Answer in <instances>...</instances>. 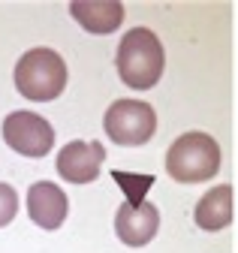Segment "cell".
I'll return each mask as SVG.
<instances>
[{
  "instance_id": "cell-6",
  "label": "cell",
  "mask_w": 238,
  "mask_h": 253,
  "mask_svg": "<svg viewBox=\"0 0 238 253\" xmlns=\"http://www.w3.org/2000/svg\"><path fill=\"white\" fill-rule=\"evenodd\" d=\"M106 163V148L100 142H70L57 154V175L70 184H91L100 178V166Z\"/></svg>"
},
{
  "instance_id": "cell-2",
  "label": "cell",
  "mask_w": 238,
  "mask_h": 253,
  "mask_svg": "<svg viewBox=\"0 0 238 253\" xmlns=\"http://www.w3.org/2000/svg\"><path fill=\"white\" fill-rule=\"evenodd\" d=\"M220 163H223L220 145L199 130L178 136L166 151V172L178 184H199L214 178L220 172Z\"/></svg>"
},
{
  "instance_id": "cell-5",
  "label": "cell",
  "mask_w": 238,
  "mask_h": 253,
  "mask_svg": "<svg viewBox=\"0 0 238 253\" xmlns=\"http://www.w3.org/2000/svg\"><path fill=\"white\" fill-rule=\"evenodd\" d=\"M3 142L21 157H45L54 145V130L37 112H12L3 121Z\"/></svg>"
},
{
  "instance_id": "cell-12",
  "label": "cell",
  "mask_w": 238,
  "mask_h": 253,
  "mask_svg": "<svg viewBox=\"0 0 238 253\" xmlns=\"http://www.w3.org/2000/svg\"><path fill=\"white\" fill-rule=\"evenodd\" d=\"M15 214H18V193H15L9 184L0 181V229L9 226Z\"/></svg>"
},
{
  "instance_id": "cell-8",
  "label": "cell",
  "mask_w": 238,
  "mask_h": 253,
  "mask_svg": "<svg viewBox=\"0 0 238 253\" xmlns=\"http://www.w3.org/2000/svg\"><path fill=\"white\" fill-rule=\"evenodd\" d=\"M67 211H70L67 193L57 184L37 181L31 190H27V214H31V220L40 229H48V232L61 229L64 220H67Z\"/></svg>"
},
{
  "instance_id": "cell-4",
  "label": "cell",
  "mask_w": 238,
  "mask_h": 253,
  "mask_svg": "<svg viewBox=\"0 0 238 253\" xmlns=\"http://www.w3.org/2000/svg\"><path fill=\"white\" fill-rule=\"evenodd\" d=\"M103 126L115 145L133 148V145H145L157 133V115L142 100H118L106 109Z\"/></svg>"
},
{
  "instance_id": "cell-10",
  "label": "cell",
  "mask_w": 238,
  "mask_h": 253,
  "mask_svg": "<svg viewBox=\"0 0 238 253\" xmlns=\"http://www.w3.org/2000/svg\"><path fill=\"white\" fill-rule=\"evenodd\" d=\"M232 217H235V190H232V184L211 187L196 202V211H193L196 226L205 229V232H220V229H226L232 223Z\"/></svg>"
},
{
  "instance_id": "cell-3",
  "label": "cell",
  "mask_w": 238,
  "mask_h": 253,
  "mask_svg": "<svg viewBox=\"0 0 238 253\" xmlns=\"http://www.w3.org/2000/svg\"><path fill=\"white\" fill-rule=\"evenodd\" d=\"M15 87L34 103H51L67 87V63L54 48H31L15 63Z\"/></svg>"
},
{
  "instance_id": "cell-9",
  "label": "cell",
  "mask_w": 238,
  "mask_h": 253,
  "mask_svg": "<svg viewBox=\"0 0 238 253\" xmlns=\"http://www.w3.org/2000/svg\"><path fill=\"white\" fill-rule=\"evenodd\" d=\"M70 15L87 34H115L124 24V3L118 0H73Z\"/></svg>"
},
{
  "instance_id": "cell-1",
  "label": "cell",
  "mask_w": 238,
  "mask_h": 253,
  "mask_svg": "<svg viewBox=\"0 0 238 253\" xmlns=\"http://www.w3.org/2000/svg\"><path fill=\"white\" fill-rule=\"evenodd\" d=\"M115 67H118V76H121V82L127 87H133V90L154 87L163 76V67H166L163 42L157 40L154 30L133 27L124 34V40L118 42Z\"/></svg>"
},
{
  "instance_id": "cell-7",
  "label": "cell",
  "mask_w": 238,
  "mask_h": 253,
  "mask_svg": "<svg viewBox=\"0 0 238 253\" xmlns=\"http://www.w3.org/2000/svg\"><path fill=\"white\" fill-rule=\"evenodd\" d=\"M157 229H160V211L154 202H142V205L124 202L115 214V235L127 247H145L148 241H154Z\"/></svg>"
},
{
  "instance_id": "cell-11",
  "label": "cell",
  "mask_w": 238,
  "mask_h": 253,
  "mask_svg": "<svg viewBox=\"0 0 238 253\" xmlns=\"http://www.w3.org/2000/svg\"><path fill=\"white\" fill-rule=\"evenodd\" d=\"M115 181L121 184V187H130V202H127V205H142V202H145L142 193L154 184L151 175H124V172H115Z\"/></svg>"
}]
</instances>
